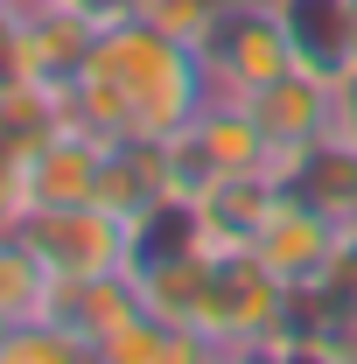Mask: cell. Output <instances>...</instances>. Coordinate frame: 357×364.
I'll return each instance as SVG.
<instances>
[{
    "instance_id": "cell-11",
    "label": "cell",
    "mask_w": 357,
    "mask_h": 364,
    "mask_svg": "<svg viewBox=\"0 0 357 364\" xmlns=\"http://www.w3.org/2000/svg\"><path fill=\"white\" fill-rule=\"evenodd\" d=\"M280 21H287L302 70L329 77V85L351 70V0H280Z\"/></svg>"
},
{
    "instance_id": "cell-8",
    "label": "cell",
    "mask_w": 357,
    "mask_h": 364,
    "mask_svg": "<svg viewBox=\"0 0 357 364\" xmlns=\"http://www.w3.org/2000/svg\"><path fill=\"white\" fill-rule=\"evenodd\" d=\"M273 203H280V182L273 176H231V182H218L211 196L189 203L196 245H203V252H252V238H260V225L273 218Z\"/></svg>"
},
{
    "instance_id": "cell-9",
    "label": "cell",
    "mask_w": 357,
    "mask_h": 364,
    "mask_svg": "<svg viewBox=\"0 0 357 364\" xmlns=\"http://www.w3.org/2000/svg\"><path fill=\"white\" fill-rule=\"evenodd\" d=\"M49 316L70 322L78 336H85V350L98 358L105 350V336L112 329H127V322L140 316V287L134 273H91V280H56V294H49Z\"/></svg>"
},
{
    "instance_id": "cell-6",
    "label": "cell",
    "mask_w": 357,
    "mask_h": 364,
    "mask_svg": "<svg viewBox=\"0 0 357 364\" xmlns=\"http://www.w3.org/2000/svg\"><path fill=\"white\" fill-rule=\"evenodd\" d=\"M91 36L98 28H91L85 14H70V7H28L7 28V63H14V77L70 85L85 70V56H91Z\"/></svg>"
},
{
    "instance_id": "cell-12",
    "label": "cell",
    "mask_w": 357,
    "mask_h": 364,
    "mask_svg": "<svg viewBox=\"0 0 357 364\" xmlns=\"http://www.w3.org/2000/svg\"><path fill=\"white\" fill-rule=\"evenodd\" d=\"M49 294H56V273L43 267V252L21 231H0V316H49Z\"/></svg>"
},
{
    "instance_id": "cell-18",
    "label": "cell",
    "mask_w": 357,
    "mask_h": 364,
    "mask_svg": "<svg viewBox=\"0 0 357 364\" xmlns=\"http://www.w3.org/2000/svg\"><path fill=\"white\" fill-rule=\"evenodd\" d=\"M351 316H357V294H351Z\"/></svg>"
},
{
    "instance_id": "cell-7",
    "label": "cell",
    "mask_w": 357,
    "mask_h": 364,
    "mask_svg": "<svg viewBox=\"0 0 357 364\" xmlns=\"http://www.w3.org/2000/svg\"><path fill=\"white\" fill-rule=\"evenodd\" d=\"M98 168H105V147L78 127H56L36 154H21V196H28V210L98 203Z\"/></svg>"
},
{
    "instance_id": "cell-17",
    "label": "cell",
    "mask_w": 357,
    "mask_h": 364,
    "mask_svg": "<svg viewBox=\"0 0 357 364\" xmlns=\"http://www.w3.org/2000/svg\"><path fill=\"white\" fill-rule=\"evenodd\" d=\"M7 329H14V316H0V343H7Z\"/></svg>"
},
{
    "instance_id": "cell-3",
    "label": "cell",
    "mask_w": 357,
    "mask_h": 364,
    "mask_svg": "<svg viewBox=\"0 0 357 364\" xmlns=\"http://www.w3.org/2000/svg\"><path fill=\"white\" fill-rule=\"evenodd\" d=\"M21 238L43 252L56 280H91V273H119L134 259V231L98 203H63V210H21Z\"/></svg>"
},
{
    "instance_id": "cell-13",
    "label": "cell",
    "mask_w": 357,
    "mask_h": 364,
    "mask_svg": "<svg viewBox=\"0 0 357 364\" xmlns=\"http://www.w3.org/2000/svg\"><path fill=\"white\" fill-rule=\"evenodd\" d=\"M43 364V358H91L85 350V336L70 329V322H56V316H28V322H14L7 329V343H0V364Z\"/></svg>"
},
{
    "instance_id": "cell-10",
    "label": "cell",
    "mask_w": 357,
    "mask_h": 364,
    "mask_svg": "<svg viewBox=\"0 0 357 364\" xmlns=\"http://www.w3.org/2000/svg\"><path fill=\"white\" fill-rule=\"evenodd\" d=\"M280 189L302 196V203H315L322 218H336V225L351 231L357 225V147H343L336 134H322L315 147H302L280 168Z\"/></svg>"
},
{
    "instance_id": "cell-15",
    "label": "cell",
    "mask_w": 357,
    "mask_h": 364,
    "mask_svg": "<svg viewBox=\"0 0 357 364\" xmlns=\"http://www.w3.org/2000/svg\"><path fill=\"white\" fill-rule=\"evenodd\" d=\"M351 70H357V0H351Z\"/></svg>"
},
{
    "instance_id": "cell-4",
    "label": "cell",
    "mask_w": 357,
    "mask_h": 364,
    "mask_svg": "<svg viewBox=\"0 0 357 364\" xmlns=\"http://www.w3.org/2000/svg\"><path fill=\"white\" fill-rule=\"evenodd\" d=\"M252 252H260V259H267L294 294H336L343 225H336V218H322L315 203H302V196H287V189H280V203H273V218L260 225Z\"/></svg>"
},
{
    "instance_id": "cell-5",
    "label": "cell",
    "mask_w": 357,
    "mask_h": 364,
    "mask_svg": "<svg viewBox=\"0 0 357 364\" xmlns=\"http://www.w3.org/2000/svg\"><path fill=\"white\" fill-rule=\"evenodd\" d=\"M329 98H336V85L329 77H315V70H280V77H267V85L245 98V112L260 119V134L273 140V182H280V168L302 154V147H315V140L329 134Z\"/></svg>"
},
{
    "instance_id": "cell-14",
    "label": "cell",
    "mask_w": 357,
    "mask_h": 364,
    "mask_svg": "<svg viewBox=\"0 0 357 364\" xmlns=\"http://www.w3.org/2000/svg\"><path fill=\"white\" fill-rule=\"evenodd\" d=\"M218 7L224 0H127L134 21H154V28H169V36H182V43H196V36L211 28Z\"/></svg>"
},
{
    "instance_id": "cell-2",
    "label": "cell",
    "mask_w": 357,
    "mask_h": 364,
    "mask_svg": "<svg viewBox=\"0 0 357 364\" xmlns=\"http://www.w3.org/2000/svg\"><path fill=\"white\" fill-rule=\"evenodd\" d=\"M189 49L203 63L211 98H252L267 77L294 70V43H287L280 0H224L218 14H211V28Z\"/></svg>"
},
{
    "instance_id": "cell-16",
    "label": "cell",
    "mask_w": 357,
    "mask_h": 364,
    "mask_svg": "<svg viewBox=\"0 0 357 364\" xmlns=\"http://www.w3.org/2000/svg\"><path fill=\"white\" fill-rule=\"evenodd\" d=\"M28 7H63V0H14V14H28Z\"/></svg>"
},
{
    "instance_id": "cell-1",
    "label": "cell",
    "mask_w": 357,
    "mask_h": 364,
    "mask_svg": "<svg viewBox=\"0 0 357 364\" xmlns=\"http://www.w3.org/2000/svg\"><path fill=\"white\" fill-rule=\"evenodd\" d=\"M211 105L196 49L154 21H112L91 36L85 70L63 85V119L98 147L119 140H169Z\"/></svg>"
}]
</instances>
